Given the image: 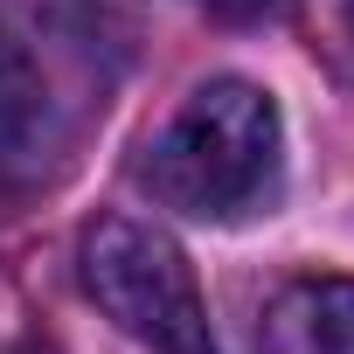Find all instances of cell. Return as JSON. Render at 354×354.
<instances>
[{"instance_id":"cell-1","label":"cell","mask_w":354,"mask_h":354,"mask_svg":"<svg viewBox=\"0 0 354 354\" xmlns=\"http://www.w3.org/2000/svg\"><path fill=\"white\" fill-rule=\"evenodd\" d=\"M285 174V125L278 104L243 77H209L181 97L146 153H139V188L195 223H243L278 195Z\"/></svg>"},{"instance_id":"cell-2","label":"cell","mask_w":354,"mask_h":354,"mask_svg":"<svg viewBox=\"0 0 354 354\" xmlns=\"http://www.w3.org/2000/svg\"><path fill=\"white\" fill-rule=\"evenodd\" d=\"M77 278L91 292V306L132 333L153 354H216L209 333V306L195 285V264L181 257L167 230L139 223V216H97L77 236Z\"/></svg>"},{"instance_id":"cell-3","label":"cell","mask_w":354,"mask_h":354,"mask_svg":"<svg viewBox=\"0 0 354 354\" xmlns=\"http://www.w3.org/2000/svg\"><path fill=\"white\" fill-rule=\"evenodd\" d=\"M70 63H84V42H42L35 21L0 28V181L42 188L77 160L91 97L70 84Z\"/></svg>"},{"instance_id":"cell-4","label":"cell","mask_w":354,"mask_h":354,"mask_svg":"<svg viewBox=\"0 0 354 354\" xmlns=\"http://www.w3.org/2000/svg\"><path fill=\"white\" fill-rule=\"evenodd\" d=\"M264 354H354V278L313 271L271 292L257 319Z\"/></svg>"},{"instance_id":"cell-5","label":"cell","mask_w":354,"mask_h":354,"mask_svg":"<svg viewBox=\"0 0 354 354\" xmlns=\"http://www.w3.org/2000/svg\"><path fill=\"white\" fill-rule=\"evenodd\" d=\"M202 15H216V21H230V28H250V21H271V15H285V0H195Z\"/></svg>"},{"instance_id":"cell-6","label":"cell","mask_w":354,"mask_h":354,"mask_svg":"<svg viewBox=\"0 0 354 354\" xmlns=\"http://www.w3.org/2000/svg\"><path fill=\"white\" fill-rule=\"evenodd\" d=\"M0 354H49L42 340H0Z\"/></svg>"},{"instance_id":"cell-7","label":"cell","mask_w":354,"mask_h":354,"mask_svg":"<svg viewBox=\"0 0 354 354\" xmlns=\"http://www.w3.org/2000/svg\"><path fill=\"white\" fill-rule=\"evenodd\" d=\"M347 15H354V0H347Z\"/></svg>"}]
</instances>
